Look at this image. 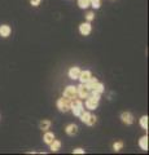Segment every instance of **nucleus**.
<instances>
[{
  "label": "nucleus",
  "mask_w": 149,
  "mask_h": 155,
  "mask_svg": "<svg viewBox=\"0 0 149 155\" xmlns=\"http://www.w3.org/2000/svg\"><path fill=\"white\" fill-rule=\"evenodd\" d=\"M66 133L69 136H74L78 133V127H76V124H69L68 127H66Z\"/></svg>",
  "instance_id": "obj_11"
},
{
  "label": "nucleus",
  "mask_w": 149,
  "mask_h": 155,
  "mask_svg": "<svg viewBox=\"0 0 149 155\" xmlns=\"http://www.w3.org/2000/svg\"><path fill=\"white\" fill-rule=\"evenodd\" d=\"M84 84L87 85V88L91 91V89H92V88H93V87H95L96 84H97V79H96V78H92V76H91L90 79H88L87 81H86Z\"/></svg>",
  "instance_id": "obj_12"
},
{
  "label": "nucleus",
  "mask_w": 149,
  "mask_h": 155,
  "mask_svg": "<svg viewBox=\"0 0 149 155\" xmlns=\"http://www.w3.org/2000/svg\"><path fill=\"white\" fill-rule=\"evenodd\" d=\"M90 2H91V0H90Z\"/></svg>",
  "instance_id": "obj_27"
},
{
  "label": "nucleus",
  "mask_w": 149,
  "mask_h": 155,
  "mask_svg": "<svg viewBox=\"0 0 149 155\" xmlns=\"http://www.w3.org/2000/svg\"><path fill=\"white\" fill-rule=\"evenodd\" d=\"M139 145H140V147L144 150V151H147V150H148V137H147V136H144V137L140 138Z\"/></svg>",
  "instance_id": "obj_13"
},
{
  "label": "nucleus",
  "mask_w": 149,
  "mask_h": 155,
  "mask_svg": "<svg viewBox=\"0 0 149 155\" xmlns=\"http://www.w3.org/2000/svg\"><path fill=\"white\" fill-rule=\"evenodd\" d=\"M30 3H31L32 7H38L39 5V3H40V0H30Z\"/></svg>",
  "instance_id": "obj_25"
},
{
  "label": "nucleus",
  "mask_w": 149,
  "mask_h": 155,
  "mask_svg": "<svg viewBox=\"0 0 149 155\" xmlns=\"http://www.w3.org/2000/svg\"><path fill=\"white\" fill-rule=\"evenodd\" d=\"M79 116H80V120H82V122L86 123V122H87V119H88V116H90V113H84V110H83V111L80 113Z\"/></svg>",
  "instance_id": "obj_21"
},
{
  "label": "nucleus",
  "mask_w": 149,
  "mask_h": 155,
  "mask_svg": "<svg viewBox=\"0 0 149 155\" xmlns=\"http://www.w3.org/2000/svg\"><path fill=\"white\" fill-rule=\"evenodd\" d=\"M121 119H122V122L126 123V124H132L134 123V116H132L131 113H122Z\"/></svg>",
  "instance_id": "obj_7"
},
{
  "label": "nucleus",
  "mask_w": 149,
  "mask_h": 155,
  "mask_svg": "<svg viewBox=\"0 0 149 155\" xmlns=\"http://www.w3.org/2000/svg\"><path fill=\"white\" fill-rule=\"evenodd\" d=\"M64 96L68 97V98H76V87L74 85H69L68 88L64 91Z\"/></svg>",
  "instance_id": "obj_5"
},
{
  "label": "nucleus",
  "mask_w": 149,
  "mask_h": 155,
  "mask_svg": "<svg viewBox=\"0 0 149 155\" xmlns=\"http://www.w3.org/2000/svg\"><path fill=\"white\" fill-rule=\"evenodd\" d=\"M91 91L87 88V85L82 83L79 87H76V96H79L80 98H87V97L90 96Z\"/></svg>",
  "instance_id": "obj_4"
},
{
  "label": "nucleus",
  "mask_w": 149,
  "mask_h": 155,
  "mask_svg": "<svg viewBox=\"0 0 149 155\" xmlns=\"http://www.w3.org/2000/svg\"><path fill=\"white\" fill-rule=\"evenodd\" d=\"M91 92H96V93H103V92H104V85L97 81V84H96L93 88L91 89Z\"/></svg>",
  "instance_id": "obj_16"
},
{
  "label": "nucleus",
  "mask_w": 149,
  "mask_h": 155,
  "mask_svg": "<svg viewBox=\"0 0 149 155\" xmlns=\"http://www.w3.org/2000/svg\"><path fill=\"white\" fill-rule=\"evenodd\" d=\"M140 125L144 128V129H148V116H141L140 118Z\"/></svg>",
  "instance_id": "obj_19"
},
{
  "label": "nucleus",
  "mask_w": 149,
  "mask_h": 155,
  "mask_svg": "<svg viewBox=\"0 0 149 155\" xmlns=\"http://www.w3.org/2000/svg\"><path fill=\"white\" fill-rule=\"evenodd\" d=\"M49 145H51V150H52V151H59L60 147H61V142L57 141V140H53V141H52Z\"/></svg>",
  "instance_id": "obj_15"
},
{
  "label": "nucleus",
  "mask_w": 149,
  "mask_h": 155,
  "mask_svg": "<svg viewBox=\"0 0 149 155\" xmlns=\"http://www.w3.org/2000/svg\"><path fill=\"white\" fill-rule=\"evenodd\" d=\"M78 5L82 9H86L90 7V0H78Z\"/></svg>",
  "instance_id": "obj_18"
},
{
  "label": "nucleus",
  "mask_w": 149,
  "mask_h": 155,
  "mask_svg": "<svg viewBox=\"0 0 149 155\" xmlns=\"http://www.w3.org/2000/svg\"><path fill=\"white\" fill-rule=\"evenodd\" d=\"M0 35H2L3 38H8L9 35H11V27H9L8 25H2L0 26Z\"/></svg>",
  "instance_id": "obj_10"
},
{
  "label": "nucleus",
  "mask_w": 149,
  "mask_h": 155,
  "mask_svg": "<svg viewBox=\"0 0 149 155\" xmlns=\"http://www.w3.org/2000/svg\"><path fill=\"white\" fill-rule=\"evenodd\" d=\"M49 127H51L49 120H43V122H40V129L47 130V129H49Z\"/></svg>",
  "instance_id": "obj_17"
},
{
  "label": "nucleus",
  "mask_w": 149,
  "mask_h": 155,
  "mask_svg": "<svg viewBox=\"0 0 149 155\" xmlns=\"http://www.w3.org/2000/svg\"><path fill=\"white\" fill-rule=\"evenodd\" d=\"M74 154H84V150L83 149H75L74 150Z\"/></svg>",
  "instance_id": "obj_26"
},
{
  "label": "nucleus",
  "mask_w": 149,
  "mask_h": 155,
  "mask_svg": "<svg viewBox=\"0 0 149 155\" xmlns=\"http://www.w3.org/2000/svg\"><path fill=\"white\" fill-rule=\"evenodd\" d=\"M86 18H87L88 21H92V19L95 18V14H93L92 12H88L87 14H86Z\"/></svg>",
  "instance_id": "obj_24"
},
{
  "label": "nucleus",
  "mask_w": 149,
  "mask_h": 155,
  "mask_svg": "<svg viewBox=\"0 0 149 155\" xmlns=\"http://www.w3.org/2000/svg\"><path fill=\"white\" fill-rule=\"evenodd\" d=\"M43 140H44V142H46L47 145H49V143L55 140V134L51 133V132H47V133L44 134V137H43Z\"/></svg>",
  "instance_id": "obj_14"
},
{
  "label": "nucleus",
  "mask_w": 149,
  "mask_h": 155,
  "mask_svg": "<svg viewBox=\"0 0 149 155\" xmlns=\"http://www.w3.org/2000/svg\"><path fill=\"white\" fill-rule=\"evenodd\" d=\"M91 28H92V27H91L90 23L86 22V23H82V25L79 26V31H80L82 35L86 36V35H90V34H91Z\"/></svg>",
  "instance_id": "obj_6"
},
{
  "label": "nucleus",
  "mask_w": 149,
  "mask_h": 155,
  "mask_svg": "<svg viewBox=\"0 0 149 155\" xmlns=\"http://www.w3.org/2000/svg\"><path fill=\"white\" fill-rule=\"evenodd\" d=\"M91 76H92V75H91V71L86 70V71H80V74H79V78H78V79L80 80V83H83V84H84Z\"/></svg>",
  "instance_id": "obj_9"
},
{
  "label": "nucleus",
  "mask_w": 149,
  "mask_h": 155,
  "mask_svg": "<svg viewBox=\"0 0 149 155\" xmlns=\"http://www.w3.org/2000/svg\"><path fill=\"white\" fill-rule=\"evenodd\" d=\"M99 101H100V93L92 92V96H88L87 100H86V107L88 110H95L99 105Z\"/></svg>",
  "instance_id": "obj_1"
},
{
  "label": "nucleus",
  "mask_w": 149,
  "mask_h": 155,
  "mask_svg": "<svg viewBox=\"0 0 149 155\" xmlns=\"http://www.w3.org/2000/svg\"><path fill=\"white\" fill-rule=\"evenodd\" d=\"M90 5L92 8H95V9H99L100 8V0H91Z\"/></svg>",
  "instance_id": "obj_22"
},
{
  "label": "nucleus",
  "mask_w": 149,
  "mask_h": 155,
  "mask_svg": "<svg viewBox=\"0 0 149 155\" xmlns=\"http://www.w3.org/2000/svg\"><path fill=\"white\" fill-rule=\"evenodd\" d=\"M70 105H71V98H68V97H62L57 101V107H59L60 111L62 113H66L68 110H70Z\"/></svg>",
  "instance_id": "obj_3"
},
{
  "label": "nucleus",
  "mask_w": 149,
  "mask_h": 155,
  "mask_svg": "<svg viewBox=\"0 0 149 155\" xmlns=\"http://www.w3.org/2000/svg\"><path fill=\"white\" fill-rule=\"evenodd\" d=\"M95 123H96V116L90 114V116H88V119H87V122H86V124H88V125H93Z\"/></svg>",
  "instance_id": "obj_20"
},
{
  "label": "nucleus",
  "mask_w": 149,
  "mask_h": 155,
  "mask_svg": "<svg viewBox=\"0 0 149 155\" xmlns=\"http://www.w3.org/2000/svg\"><path fill=\"white\" fill-rule=\"evenodd\" d=\"M70 109H71V111H73V114H74L75 116H79L82 111L84 110V109H83V104H82V101L78 100V98H73V100H71Z\"/></svg>",
  "instance_id": "obj_2"
},
{
  "label": "nucleus",
  "mask_w": 149,
  "mask_h": 155,
  "mask_svg": "<svg viewBox=\"0 0 149 155\" xmlns=\"http://www.w3.org/2000/svg\"><path fill=\"white\" fill-rule=\"evenodd\" d=\"M123 147V142L122 141H119V142H115L114 145H113V149H114V151H119Z\"/></svg>",
  "instance_id": "obj_23"
},
{
  "label": "nucleus",
  "mask_w": 149,
  "mask_h": 155,
  "mask_svg": "<svg viewBox=\"0 0 149 155\" xmlns=\"http://www.w3.org/2000/svg\"><path fill=\"white\" fill-rule=\"evenodd\" d=\"M79 74H80V69H79V67H71V69L69 70V78H70V79H73V80L78 79Z\"/></svg>",
  "instance_id": "obj_8"
}]
</instances>
